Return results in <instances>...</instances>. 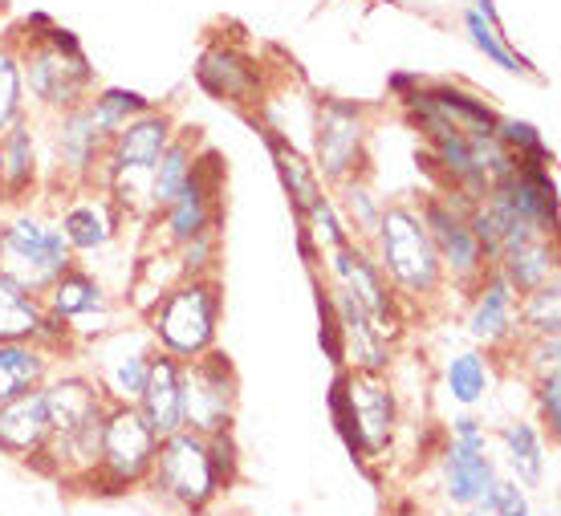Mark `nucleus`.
Masks as SVG:
<instances>
[{"label": "nucleus", "mask_w": 561, "mask_h": 516, "mask_svg": "<svg viewBox=\"0 0 561 516\" xmlns=\"http://www.w3.org/2000/svg\"><path fill=\"white\" fill-rule=\"evenodd\" d=\"M102 139L85 106L49 114V130H45V187L49 192H78V187H94L102 168Z\"/></svg>", "instance_id": "nucleus-15"}, {"label": "nucleus", "mask_w": 561, "mask_h": 516, "mask_svg": "<svg viewBox=\"0 0 561 516\" xmlns=\"http://www.w3.org/2000/svg\"><path fill=\"white\" fill-rule=\"evenodd\" d=\"M435 472H439V496L456 513L477 504L501 480V463L492 456V427L477 411H460L448 423Z\"/></svg>", "instance_id": "nucleus-8"}, {"label": "nucleus", "mask_w": 561, "mask_h": 516, "mask_svg": "<svg viewBox=\"0 0 561 516\" xmlns=\"http://www.w3.org/2000/svg\"><path fill=\"white\" fill-rule=\"evenodd\" d=\"M45 309L49 313H57V318H66L73 325V321L82 318H99V313H111V309H118V301H114L111 285L102 277H94L90 268H82L78 261H73L61 277L49 285L42 294Z\"/></svg>", "instance_id": "nucleus-24"}, {"label": "nucleus", "mask_w": 561, "mask_h": 516, "mask_svg": "<svg viewBox=\"0 0 561 516\" xmlns=\"http://www.w3.org/2000/svg\"><path fill=\"white\" fill-rule=\"evenodd\" d=\"M477 9L489 16V21H496V4H492V0H477Z\"/></svg>", "instance_id": "nucleus-42"}, {"label": "nucleus", "mask_w": 561, "mask_h": 516, "mask_svg": "<svg viewBox=\"0 0 561 516\" xmlns=\"http://www.w3.org/2000/svg\"><path fill=\"white\" fill-rule=\"evenodd\" d=\"M85 114H90V123L99 130L102 139H114L130 118H139L142 111H151L154 102L142 99L139 90H123V85H106V90H94L90 99L82 102Z\"/></svg>", "instance_id": "nucleus-31"}, {"label": "nucleus", "mask_w": 561, "mask_h": 516, "mask_svg": "<svg viewBox=\"0 0 561 516\" xmlns=\"http://www.w3.org/2000/svg\"><path fill=\"white\" fill-rule=\"evenodd\" d=\"M180 394L187 432H232L240 406V375L220 346H211L208 354H199L192 363H180Z\"/></svg>", "instance_id": "nucleus-11"}, {"label": "nucleus", "mask_w": 561, "mask_h": 516, "mask_svg": "<svg viewBox=\"0 0 561 516\" xmlns=\"http://www.w3.org/2000/svg\"><path fill=\"white\" fill-rule=\"evenodd\" d=\"M57 228H61V237L70 244L73 256H99L114 244V240L123 237V228L127 220L118 216L106 192L99 187H78V192H66L61 204L54 211Z\"/></svg>", "instance_id": "nucleus-17"}, {"label": "nucleus", "mask_w": 561, "mask_h": 516, "mask_svg": "<svg viewBox=\"0 0 561 516\" xmlns=\"http://www.w3.org/2000/svg\"><path fill=\"white\" fill-rule=\"evenodd\" d=\"M78 256L70 252L54 211L42 208H13L0 228V273L13 277L21 289L42 297Z\"/></svg>", "instance_id": "nucleus-5"}, {"label": "nucleus", "mask_w": 561, "mask_h": 516, "mask_svg": "<svg viewBox=\"0 0 561 516\" xmlns=\"http://www.w3.org/2000/svg\"><path fill=\"white\" fill-rule=\"evenodd\" d=\"M330 196H334L337 211H342V220H346V228H351V237L363 240V244H370V237H375L379 216H382V208H387V204L375 196V187L366 183V175H354V180L330 187Z\"/></svg>", "instance_id": "nucleus-32"}, {"label": "nucleus", "mask_w": 561, "mask_h": 516, "mask_svg": "<svg viewBox=\"0 0 561 516\" xmlns=\"http://www.w3.org/2000/svg\"><path fill=\"white\" fill-rule=\"evenodd\" d=\"M420 216L427 237H432L435 256H439L444 280L451 289L468 294L489 268L477 237H472V223H468V199L451 196V192H432L420 199Z\"/></svg>", "instance_id": "nucleus-14"}, {"label": "nucleus", "mask_w": 561, "mask_h": 516, "mask_svg": "<svg viewBox=\"0 0 561 516\" xmlns=\"http://www.w3.org/2000/svg\"><path fill=\"white\" fill-rule=\"evenodd\" d=\"M57 354L37 342H0V403H13L21 394L37 391L54 375Z\"/></svg>", "instance_id": "nucleus-27"}, {"label": "nucleus", "mask_w": 561, "mask_h": 516, "mask_svg": "<svg viewBox=\"0 0 561 516\" xmlns=\"http://www.w3.org/2000/svg\"><path fill=\"white\" fill-rule=\"evenodd\" d=\"M220 187H225V163H220V154L208 151V147H199L196 168H192L187 183L168 199V208L154 211L151 223L142 228V232H147V244L180 249V244H187L192 237L220 232V220H225Z\"/></svg>", "instance_id": "nucleus-9"}, {"label": "nucleus", "mask_w": 561, "mask_h": 516, "mask_svg": "<svg viewBox=\"0 0 561 516\" xmlns=\"http://www.w3.org/2000/svg\"><path fill=\"white\" fill-rule=\"evenodd\" d=\"M463 25H468V37H472V45L489 57L492 66H501V70H508V73H534V66H529L525 57L513 54L508 33L501 28V21H489L480 9H468V13H463Z\"/></svg>", "instance_id": "nucleus-34"}, {"label": "nucleus", "mask_w": 561, "mask_h": 516, "mask_svg": "<svg viewBox=\"0 0 561 516\" xmlns=\"http://www.w3.org/2000/svg\"><path fill=\"white\" fill-rule=\"evenodd\" d=\"M370 252H375L382 277L391 280L394 297L403 301L408 313L415 306H432L435 297L448 289L439 256L432 249V237L423 228L420 204H408V199L387 204L379 216V228L370 237Z\"/></svg>", "instance_id": "nucleus-3"}, {"label": "nucleus", "mask_w": 561, "mask_h": 516, "mask_svg": "<svg viewBox=\"0 0 561 516\" xmlns=\"http://www.w3.org/2000/svg\"><path fill=\"white\" fill-rule=\"evenodd\" d=\"M330 418L354 460L382 463L394 451V439L403 427V403L387 375L337 370L330 387Z\"/></svg>", "instance_id": "nucleus-2"}, {"label": "nucleus", "mask_w": 561, "mask_h": 516, "mask_svg": "<svg viewBox=\"0 0 561 516\" xmlns=\"http://www.w3.org/2000/svg\"><path fill=\"white\" fill-rule=\"evenodd\" d=\"M151 496L168 504L171 513L180 516H204L211 513V504L220 501V480L211 472V456H208V439L196 432H171L159 439L154 447L151 472H147V484Z\"/></svg>", "instance_id": "nucleus-6"}, {"label": "nucleus", "mask_w": 561, "mask_h": 516, "mask_svg": "<svg viewBox=\"0 0 561 516\" xmlns=\"http://www.w3.org/2000/svg\"><path fill=\"white\" fill-rule=\"evenodd\" d=\"M513 349L520 354V370H529L534 378L549 375V370H561V334H553V337H520Z\"/></svg>", "instance_id": "nucleus-41"}, {"label": "nucleus", "mask_w": 561, "mask_h": 516, "mask_svg": "<svg viewBox=\"0 0 561 516\" xmlns=\"http://www.w3.org/2000/svg\"><path fill=\"white\" fill-rule=\"evenodd\" d=\"M309 151L313 171L325 187L366 175L370 159V111L351 99H318L309 114Z\"/></svg>", "instance_id": "nucleus-7"}, {"label": "nucleus", "mask_w": 561, "mask_h": 516, "mask_svg": "<svg viewBox=\"0 0 561 516\" xmlns=\"http://www.w3.org/2000/svg\"><path fill=\"white\" fill-rule=\"evenodd\" d=\"M78 354H85V375L99 382L106 403L111 406L139 403L154 358V337L147 334V325H118L111 334L94 337Z\"/></svg>", "instance_id": "nucleus-12"}, {"label": "nucleus", "mask_w": 561, "mask_h": 516, "mask_svg": "<svg viewBox=\"0 0 561 516\" xmlns=\"http://www.w3.org/2000/svg\"><path fill=\"white\" fill-rule=\"evenodd\" d=\"M496 273L508 280L517 297L534 294L549 280H558V237H529L496 256Z\"/></svg>", "instance_id": "nucleus-26"}, {"label": "nucleus", "mask_w": 561, "mask_h": 516, "mask_svg": "<svg viewBox=\"0 0 561 516\" xmlns=\"http://www.w3.org/2000/svg\"><path fill=\"white\" fill-rule=\"evenodd\" d=\"M139 415L151 423V432L163 439V435L180 432L183 427V394H180V363L159 354L154 349L151 358V375H147V387L139 394Z\"/></svg>", "instance_id": "nucleus-25"}, {"label": "nucleus", "mask_w": 561, "mask_h": 516, "mask_svg": "<svg viewBox=\"0 0 561 516\" xmlns=\"http://www.w3.org/2000/svg\"><path fill=\"white\" fill-rule=\"evenodd\" d=\"M534 406H537V427L546 432L549 444L561 439V370L534 378Z\"/></svg>", "instance_id": "nucleus-39"}, {"label": "nucleus", "mask_w": 561, "mask_h": 516, "mask_svg": "<svg viewBox=\"0 0 561 516\" xmlns=\"http://www.w3.org/2000/svg\"><path fill=\"white\" fill-rule=\"evenodd\" d=\"M322 280L334 285V289H342V294H351L354 301L363 306L366 318L375 321V330H379L382 337H391V342L403 337V330H408V325H403V321H408V309L394 297L391 280L382 277V268H379V261H375L370 244L346 240V244L330 249L322 256Z\"/></svg>", "instance_id": "nucleus-10"}, {"label": "nucleus", "mask_w": 561, "mask_h": 516, "mask_svg": "<svg viewBox=\"0 0 561 516\" xmlns=\"http://www.w3.org/2000/svg\"><path fill=\"white\" fill-rule=\"evenodd\" d=\"M154 447L159 435L151 432V423L139 415V406H106V423H102V460L94 489L90 492H118L142 489L147 472H151Z\"/></svg>", "instance_id": "nucleus-13"}, {"label": "nucleus", "mask_w": 561, "mask_h": 516, "mask_svg": "<svg viewBox=\"0 0 561 516\" xmlns=\"http://www.w3.org/2000/svg\"><path fill=\"white\" fill-rule=\"evenodd\" d=\"M496 142L505 147L517 163H546V168H553V151H549L546 135L537 130L534 123H525V118H496Z\"/></svg>", "instance_id": "nucleus-36"}, {"label": "nucleus", "mask_w": 561, "mask_h": 516, "mask_svg": "<svg viewBox=\"0 0 561 516\" xmlns=\"http://www.w3.org/2000/svg\"><path fill=\"white\" fill-rule=\"evenodd\" d=\"M208 439V456H211V472L220 480V492H232L240 484V447L232 432H216L204 435Z\"/></svg>", "instance_id": "nucleus-40"}, {"label": "nucleus", "mask_w": 561, "mask_h": 516, "mask_svg": "<svg viewBox=\"0 0 561 516\" xmlns=\"http://www.w3.org/2000/svg\"><path fill=\"white\" fill-rule=\"evenodd\" d=\"M460 516H537V504H534V492L520 489L517 480L501 475V480H496L477 504H468Z\"/></svg>", "instance_id": "nucleus-37"}, {"label": "nucleus", "mask_w": 561, "mask_h": 516, "mask_svg": "<svg viewBox=\"0 0 561 516\" xmlns=\"http://www.w3.org/2000/svg\"><path fill=\"white\" fill-rule=\"evenodd\" d=\"M196 82L208 99L225 102V106H237V111H244V114L261 111L268 99L261 61L237 42H211L208 49L199 54Z\"/></svg>", "instance_id": "nucleus-16"}, {"label": "nucleus", "mask_w": 561, "mask_h": 516, "mask_svg": "<svg viewBox=\"0 0 561 516\" xmlns=\"http://www.w3.org/2000/svg\"><path fill=\"white\" fill-rule=\"evenodd\" d=\"M175 261H180L183 277H216V268H220V232L192 237L187 244L175 249Z\"/></svg>", "instance_id": "nucleus-38"}, {"label": "nucleus", "mask_w": 561, "mask_h": 516, "mask_svg": "<svg viewBox=\"0 0 561 516\" xmlns=\"http://www.w3.org/2000/svg\"><path fill=\"white\" fill-rule=\"evenodd\" d=\"M45 444H49V411H45L42 387L13 399V403H0V456L28 463L37 472Z\"/></svg>", "instance_id": "nucleus-23"}, {"label": "nucleus", "mask_w": 561, "mask_h": 516, "mask_svg": "<svg viewBox=\"0 0 561 516\" xmlns=\"http://www.w3.org/2000/svg\"><path fill=\"white\" fill-rule=\"evenodd\" d=\"M492 354L484 349H460L444 363V391L460 411H480L492 394Z\"/></svg>", "instance_id": "nucleus-28"}, {"label": "nucleus", "mask_w": 561, "mask_h": 516, "mask_svg": "<svg viewBox=\"0 0 561 516\" xmlns=\"http://www.w3.org/2000/svg\"><path fill=\"white\" fill-rule=\"evenodd\" d=\"M28 114V99H25V78H21V54H16V42H0V135L9 126Z\"/></svg>", "instance_id": "nucleus-35"}, {"label": "nucleus", "mask_w": 561, "mask_h": 516, "mask_svg": "<svg viewBox=\"0 0 561 516\" xmlns=\"http://www.w3.org/2000/svg\"><path fill=\"white\" fill-rule=\"evenodd\" d=\"M21 54V78H25V99L49 118V114L73 111L94 94V66L85 57L82 42L70 28L49 25L42 13L28 16L25 33L13 37Z\"/></svg>", "instance_id": "nucleus-1"}, {"label": "nucleus", "mask_w": 561, "mask_h": 516, "mask_svg": "<svg viewBox=\"0 0 561 516\" xmlns=\"http://www.w3.org/2000/svg\"><path fill=\"white\" fill-rule=\"evenodd\" d=\"M45 411H49V435H70L85 427L90 418L106 415V399H102L99 382L85 370H57L42 382Z\"/></svg>", "instance_id": "nucleus-22"}, {"label": "nucleus", "mask_w": 561, "mask_h": 516, "mask_svg": "<svg viewBox=\"0 0 561 516\" xmlns=\"http://www.w3.org/2000/svg\"><path fill=\"white\" fill-rule=\"evenodd\" d=\"M220 318H225V294L216 277H183L151 306L142 318L147 334L154 337V349L175 363H192L208 354L220 337Z\"/></svg>", "instance_id": "nucleus-4"}, {"label": "nucleus", "mask_w": 561, "mask_h": 516, "mask_svg": "<svg viewBox=\"0 0 561 516\" xmlns=\"http://www.w3.org/2000/svg\"><path fill=\"white\" fill-rule=\"evenodd\" d=\"M175 118H171L163 106H151V111H142L139 118H130L114 139H106V151H102V168H99V180L94 187L102 183L106 171H118V168H142V171H154L159 163V154L168 151V142L175 139Z\"/></svg>", "instance_id": "nucleus-20"}, {"label": "nucleus", "mask_w": 561, "mask_h": 516, "mask_svg": "<svg viewBox=\"0 0 561 516\" xmlns=\"http://www.w3.org/2000/svg\"><path fill=\"white\" fill-rule=\"evenodd\" d=\"M261 139H265L268 154H273V163H277V175H280V183H285V192H289V204H294V211L301 216V211H306L309 204L325 192V183L318 180L313 163H309L306 154L297 151L285 135L268 130V126H261Z\"/></svg>", "instance_id": "nucleus-29"}, {"label": "nucleus", "mask_w": 561, "mask_h": 516, "mask_svg": "<svg viewBox=\"0 0 561 516\" xmlns=\"http://www.w3.org/2000/svg\"><path fill=\"white\" fill-rule=\"evenodd\" d=\"M45 187V142L33 114H21L0 135V204L25 208Z\"/></svg>", "instance_id": "nucleus-19"}, {"label": "nucleus", "mask_w": 561, "mask_h": 516, "mask_svg": "<svg viewBox=\"0 0 561 516\" xmlns=\"http://www.w3.org/2000/svg\"><path fill=\"white\" fill-rule=\"evenodd\" d=\"M45 301L0 273V342H33L42 325Z\"/></svg>", "instance_id": "nucleus-30"}, {"label": "nucleus", "mask_w": 561, "mask_h": 516, "mask_svg": "<svg viewBox=\"0 0 561 516\" xmlns=\"http://www.w3.org/2000/svg\"><path fill=\"white\" fill-rule=\"evenodd\" d=\"M492 447L501 451V475L517 480L520 489H546V468H549V439L534 418H505L492 432Z\"/></svg>", "instance_id": "nucleus-21"}, {"label": "nucleus", "mask_w": 561, "mask_h": 516, "mask_svg": "<svg viewBox=\"0 0 561 516\" xmlns=\"http://www.w3.org/2000/svg\"><path fill=\"white\" fill-rule=\"evenodd\" d=\"M561 334V277L517 297V342L520 337H553Z\"/></svg>", "instance_id": "nucleus-33"}, {"label": "nucleus", "mask_w": 561, "mask_h": 516, "mask_svg": "<svg viewBox=\"0 0 561 516\" xmlns=\"http://www.w3.org/2000/svg\"><path fill=\"white\" fill-rule=\"evenodd\" d=\"M468 337L484 346V354H505L517 346V294L496 268H484V277L468 289V313H463Z\"/></svg>", "instance_id": "nucleus-18"}]
</instances>
